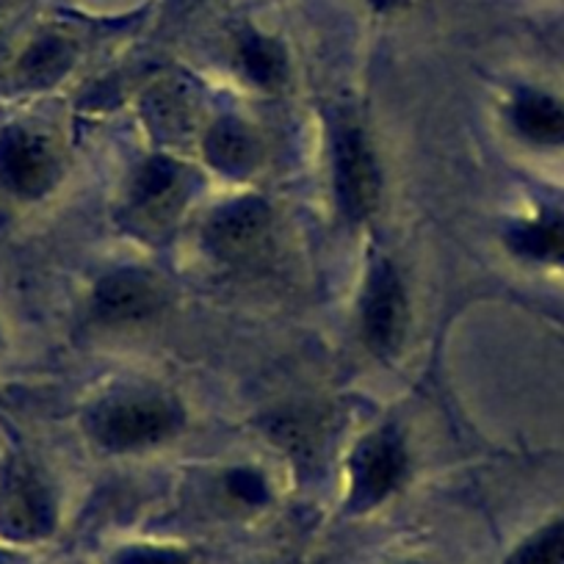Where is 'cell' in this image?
I'll return each mask as SVG.
<instances>
[{"mask_svg": "<svg viewBox=\"0 0 564 564\" xmlns=\"http://www.w3.org/2000/svg\"><path fill=\"white\" fill-rule=\"evenodd\" d=\"M161 285L144 271H113L95 291V313L106 324H135L161 311Z\"/></svg>", "mask_w": 564, "mask_h": 564, "instance_id": "obj_8", "label": "cell"}, {"mask_svg": "<svg viewBox=\"0 0 564 564\" xmlns=\"http://www.w3.org/2000/svg\"><path fill=\"white\" fill-rule=\"evenodd\" d=\"M58 164L47 139L25 128L0 133V183L25 199L42 197L56 183Z\"/></svg>", "mask_w": 564, "mask_h": 564, "instance_id": "obj_4", "label": "cell"}, {"mask_svg": "<svg viewBox=\"0 0 564 564\" xmlns=\"http://www.w3.org/2000/svg\"><path fill=\"white\" fill-rule=\"evenodd\" d=\"M232 487H236V492L243 498V501H252V503L258 501L260 490H263V485H260L258 476H249V474L232 476Z\"/></svg>", "mask_w": 564, "mask_h": 564, "instance_id": "obj_18", "label": "cell"}, {"mask_svg": "<svg viewBox=\"0 0 564 564\" xmlns=\"http://www.w3.org/2000/svg\"><path fill=\"white\" fill-rule=\"evenodd\" d=\"M373 9H379V12H388V9H395L401 3V0H368Z\"/></svg>", "mask_w": 564, "mask_h": 564, "instance_id": "obj_19", "label": "cell"}, {"mask_svg": "<svg viewBox=\"0 0 564 564\" xmlns=\"http://www.w3.org/2000/svg\"><path fill=\"white\" fill-rule=\"evenodd\" d=\"M406 474V454L395 432L384 430L379 435L366 437L351 459V507L371 509L379 507Z\"/></svg>", "mask_w": 564, "mask_h": 564, "instance_id": "obj_5", "label": "cell"}, {"mask_svg": "<svg viewBox=\"0 0 564 564\" xmlns=\"http://www.w3.org/2000/svg\"><path fill=\"white\" fill-rule=\"evenodd\" d=\"M205 159L225 175H249L260 159L258 139L247 124L225 119L205 135Z\"/></svg>", "mask_w": 564, "mask_h": 564, "instance_id": "obj_10", "label": "cell"}, {"mask_svg": "<svg viewBox=\"0 0 564 564\" xmlns=\"http://www.w3.org/2000/svg\"><path fill=\"white\" fill-rule=\"evenodd\" d=\"M509 247L536 263H564V216L545 214L509 232Z\"/></svg>", "mask_w": 564, "mask_h": 564, "instance_id": "obj_12", "label": "cell"}, {"mask_svg": "<svg viewBox=\"0 0 564 564\" xmlns=\"http://www.w3.org/2000/svg\"><path fill=\"white\" fill-rule=\"evenodd\" d=\"M335 188L344 214L351 221H362L379 205V170L366 133L351 119L335 128Z\"/></svg>", "mask_w": 564, "mask_h": 564, "instance_id": "obj_2", "label": "cell"}, {"mask_svg": "<svg viewBox=\"0 0 564 564\" xmlns=\"http://www.w3.org/2000/svg\"><path fill=\"white\" fill-rule=\"evenodd\" d=\"M177 426H181V412L159 395L111 399L95 415L97 441L113 452L153 446L175 435Z\"/></svg>", "mask_w": 564, "mask_h": 564, "instance_id": "obj_1", "label": "cell"}, {"mask_svg": "<svg viewBox=\"0 0 564 564\" xmlns=\"http://www.w3.org/2000/svg\"><path fill=\"white\" fill-rule=\"evenodd\" d=\"M186 199L181 166L166 159H153L135 175L130 192V216L148 230L170 225Z\"/></svg>", "mask_w": 564, "mask_h": 564, "instance_id": "obj_9", "label": "cell"}, {"mask_svg": "<svg viewBox=\"0 0 564 564\" xmlns=\"http://www.w3.org/2000/svg\"><path fill=\"white\" fill-rule=\"evenodd\" d=\"M507 564H564V518L542 525L531 536H525Z\"/></svg>", "mask_w": 564, "mask_h": 564, "instance_id": "obj_16", "label": "cell"}, {"mask_svg": "<svg viewBox=\"0 0 564 564\" xmlns=\"http://www.w3.org/2000/svg\"><path fill=\"white\" fill-rule=\"evenodd\" d=\"M271 230V214L260 199H241L216 210L205 227V243L216 258L243 263L254 258Z\"/></svg>", "mask_w": 564, "mask_h": 564, "instance_id": "obj_7", "label": "cell"}, {"mask_svg": "<svg viewBox=\"0 0 564 564\" xmlns=\"http://www.w3.org/2000/svg\"><path fill=\"white\" fill-rule=\"evenodd\" d=\"M56 525V507L45 481L29 468L14 463L0 481V534L14 542H34L47 536Z\"/></svg>", "mask_w": 564, "mask_h": 564, "instance_id": "obj_3", "label": "cell"}, {"mask_svg": "<svg viewBox=\"0 0 564 564\" xmlns=\"http://www.w3.org/2000/svg\"><path fill=\"white\" fill-rule=\"evenodd\" d=\"M512 122L534 144H564V106L545 95H523L512 106Z\"/></svg>", "mask_w": 564, "mask_h": 564, "instance_id": "obj_11", "label": "cell"}, {"mask_svg": "<svg viewBox=\"0 0 564 564\" xmlns=\"http://www.w3.org/2000/svg\"><path fill=\"white\" fill-rule=\"evenodd\" d=\"M73 62V47L62 36H40L18 64V78L25 86H47L67 73Z\"/></svg>", "mask_w": 564, "mask_h": 564, "instance_id": "obj_13", "label": "cell"}, {"mask_svg": "<svg viewBox=\"0 0 564 564\" xmlns=\"http://www.w3.org/2000/svg\"><path fill=\"white\" fill-rule=\"evenodd\" d=\"M0 564H12V556H9V553L0 551Z\"/></svg>", "mask_w": 564, "mask_h": 564, "instance_id": "obj_20", "label": "cell"}, {"mask_svg": "<svg viewBox=\"0 0 564 564\" xmlns=\"http://www.w3.org/2000/svg\"><path fill=\"white\" fill-rule=\"evenodd\" d=\"M113 564H192L186 553L172 547H128L113 558Z\"/></svg>", "mask_w": 564, "mask_h": 564, "instance_id": "obj_17", "label": "cell"}, {"mask_svg": "<svg viewBox=\"0 0 564 564\" xmlns=\"http://www.w3.org/2000/svg\"><path fill=\"white\" fill-rule=\"evenodd\" d=\"M144 111H148V122H153L155 130L166 139L186 133L188 122H192V106L175 86H161V89L150 91Z\"/></svg>", "mask_w": 564, "mask_h": 564, "instance_id": "obj_15", "label": "cell"}, {"mask_svg": "<svg viewBox=\"0 0 564 564\" xmlns=\"http://www.w3.org/2000/svg\"><path fill=\"white\" fill-rule=\"evenodd\" d=\"M362 333L368 349L377 355H393L406 333V300L401 282L388 263H377L368 276L362 300Z\"/></svg>", "mask_w": 564, "mask_h": 564, "instance_id": "obj_6", "label": "cell"}, {"mask_svg": "<svg viewBox=\"0 0 564 564\" xmlns=\"http://www.w3.org/2000/svg\"><path fill=\"white\" fill-rule=\"evenodd\" d=\"M241 64L258 86H280L285 80V51L269 36H243Z\"/></svg>", "mask_w": 564, "mask_h": 564, "instance_id": "obj_14", "label": "cell"}]
</instances>
